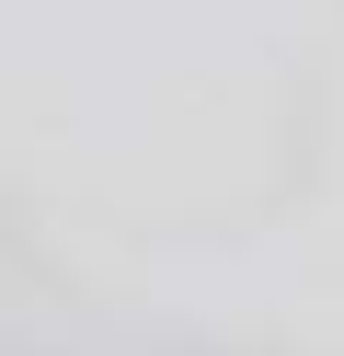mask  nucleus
Wrapping results in <instances>:
<instances>
[]
</instances>
